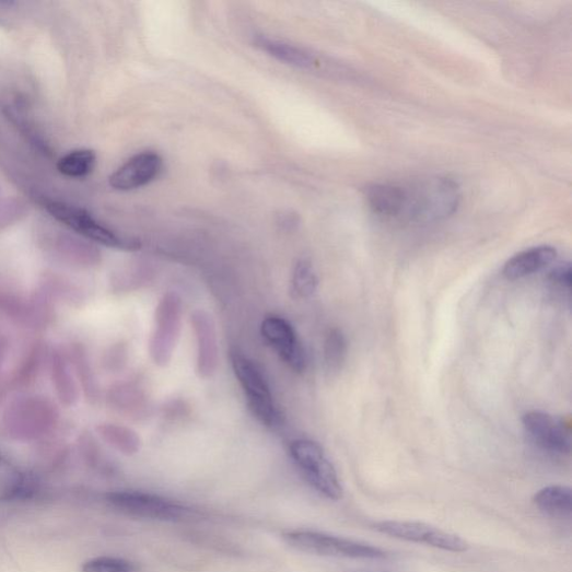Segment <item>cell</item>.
<instances>
[{
	"label": "cell",
	"instance_id": "cell-6",
	"mask_svg": "<svg viewBox=\"0 0 572 572\" xmlns=\"http://www.w3.org/2000/svg\"><path fill=\"white\" fill-rule=\"evenodd\" d=\"M283 539L290 547L311 555L357 560H383L388 557L385 550L373 545L319 532H289Z\"/></svg>",
	"mask_w": 572,
	"mask_h": 572
},
{
	"label": "cell",
	"instance_id": "cell-5",
	"mask_svg": "<svg viewBox=\"0 0 572 572\" xmlns=\"http://www.w3.org/2000/svg\"><path fill=\"white\" fill-rule=\"evenodd\" d=\"M289 451L297 469L312 488L329 500L342 499L343 489L335 466L318 443L295 440L290 444Z\"/></svg>",
	"mask_w": 572,
	"mask_h": 572
},
{
	"label": "cell",
	"instance_id": "cell-20",
	"mask_svg": "<svg viewBox=\"0 0 572 572\" xmlns=\"http://www.w3.org/2000/svg\"><path fill=\"white\" fill-rule=\"evenodd\" d=\"M533 502L540 512L552 518H570L572 513V492L565 486L546 487L534 495Z\"/></svg>",
	"mask_w": 572,
	"mask_h": 572
},
{
	"label": "cell",
	"instance_id": "cell-4",
	"mask_svg": "<svg viewBox=\"0 0 572 572\" xmlns=\"http://www.w3.org/2000/svg\"><path fill=\"white\" fill-rule=\"evenodd\" d=\"M40 203L51 218L89 241L124 250L140 248L138 241L121 236L104 226L81 207L45 198L40 200Z\"/></svg>",
	"mask_w": 572,
	"mask_h": 572
},
{
	"label": "cell",
	"instance_id": "cell-29",
	"mask_svg": "<svg viewBox=\"0 0 572 572\" xmlns=\"http://www.w3.org/2000/svg\"><path fill=\"white\" fill-rule=\"evenodd\" d=\"M549 280L557 287L570 291L572 285V270L570 264H561L549 273Z\"/></svg>",
	"mask_w": 572,
	"mask_h": 572
},
{
	"label": "cell",
	"instance_id": "cell-3",
	"mask_svg": "<svg viewBox=\"0 0 572 572\" xmlns=\"http://www.w3.org/2000/svg\"><path fill=\"white\" fill-rule=\"evenodd\" d=\"M234 374L245 394L248 407L258 422L276 429L282 425V415L275 401L270 386L256 363L238 350H232Z\"/></svg>",
	"mask_w": 572,
	"mask_h": 572
},
{
	"label": "cell",
	"instance_id": "cell-25",
	"mask_svg": "<svg viewBox=\"0 0 572 572\" xmlns=\"http://www.w3.org/2000/svg\"><path fill=\"white\" fill-rule=\"evenodd\" d=\"M347 352L346 336L339 329H331L326 337L324 347L326 369L329 373L335 374L341 371Z\"/></svg>",
	"mask_w": 572,
	"mask_h": 572
},
{
	"label": "cell",
	"instance_id": "cell-23",
	"mask_svg": "<svg viewBox=\"0 0 572 572\" xmlns=\"http://www.w3.org/2000/svg\"><path fill=\"white\" fill-rule=\"evenodd\" d=\"M96 154L90 149L73 150L58 162V171L66 177L84 178L95 168Z\"/></svg>",
	"mask_w": 572,
	"mask_h": 572
},
{
	"label": "cell",
	"instance_id": "cell-7",
	"mask_svg": "<svg viewBox=\"0 0 572 572\" xmlns=\"http://www.w3.org/2000/svg\"><path fill=\"white\" fill-rule=\"evenodd\" d=\"M104 501L118 513L153 522H177L189 513L185 505L174 500L142 491H113Z\"/></svg>",
	"mask_w": 572,
	"mask_h": 572
},
{
	"label": "cell",
	"instance_id": "cell-26",
	"mask_svg": "<svg viewBox=\"0 0 572 572\" xmlns=\"http://www.w3.org/2000/svg\"><path fill=\"white\" fill-rule=\"evenodd\" d=\"M319 280L314 266L307 259H301L295 266L292 290L299 297H310L318 289Z\"/></svg>",
	"mask_w": 572,
	"mask_h": 572
},
{
	"label": "cell",
	"instance_id": "cell-24",
	"mask_svg": "<svg viewBox=\"0 0 572 572\" xmlns=\"http://www.w3.org/2000/svg\"><path fill=\"white\" fill-rule=\"evenodd\" d=\"M71 353L72 365L75 370L74 373L83 387L84 394L89 400L95 402L100 398V387L92 370L87 353L81 345L74 346Z\"/></svg>",
	"mask_w": 572,
	"mask_h": 572
},
{
	"label": "cell",
	"instance_id": "cell-27",
	"mask_svg": "<svg viewBox=\"0 0 572 572\" xmlns=\"http://www.w3.org/2000/svg\"><path fill=\"white\" fill-rule=\"evenodd\" d=\"M81 572H139L138 565L125 558L100 556L83 562Z\"/></svg>",
	"mask_w": 572,
	"mask_h": 572
},
{
	"label": "cell",
	"instance_id": "cell-9",
	"mask_svg": "<svg viewBox=\"0 0 572 572\" xmlns=\"http://www.w3.org/2000/svg\"><path fill=\"white\" fill-rule=\"evenodd\" d=\"M373 527L382 535L448 552L463 553L470 549V545L459 536L424 523L387 520V522L376 523Z\"/></svg>",
	"mask_w": 572,
	"mask_h": 572
},
{
	"label": "cell",
	"instance_id": "cell-19",
	"mask_svg": "<svg viewBox=\"0 0 572 572\" xmlns=\"http://www.w3.org/2000/svg\"><path fill=\"white\" fill-rule=\"evenodd\" d=\"M109 405L129 419H142L149 410V402L141 387L135 383H124L113 387L108 394Z\"/></svg>",
	"mask_w": 572,
	"mask_h": 572
},
{
	"label": "cell",
	"instance_id": "cell-12",
	"mask_svg": "<svg viewBox=\"0 0 572 572\" xmlns=\"http://www.w3.org/2000/svg\"><path fill=\"white\" fill-rule=\"evenodd\" d=\"M190 322L197 341V374L200 378H210L219 366V341L214 320L206 311L196 310Z\"/></svg>",
	"mask_w": 572,
	"mask_h": 572
},
{
	"label": "cell",
	"instance_id": "cell-31",
	"mask_svg": "<svg viewBox=\"0 0 572 572\" xmlns=\"http://www.w3.org/2000/svg\"><path fill=\"white\" fill-rule=\"evenodd\" d=\"M8 350V341L5 338H0V370H2Z\"/></svg>",
	"mask_w": 572,
	"mask_h": 572
},
{
	"label": "cell",
	"instance_id": "cell-18",
	"mask_svg": "<svg viewBox=\"0 0 572 572\" xmlns=\"http://www.w3.org/2000/svg\"><path fill=\"white\" fill-rule=\"evenodd\" d=\"M365 197L373 213L384 220L398 221L402 186L396 184H374L366 188Z\"/></svg>",
	"mask_w": 572,
	"mask_h": 572
},
{
	"label": "cell",
	"instance_id": "cell-15",
	"mask_svg": "<svg viewBox=\"0 0 572 572\" xmlns=\"http://www.w3.org/2000/svg\"><path fill=\"white\" fill-rule=\"evenodd\" d=\"M556 257L557 250L551 246L533 247L511 257L502 273L510 281L525 279L548 268Z\"/></svg>",
	"mask_w": 572,
	"mask_h": 572
},
{
	"label": "cell",
	"instance_id": "cell-28",
	"mask_svg": "<svg viewBox=\"0 0 572 572\" xmlns=\"http://www.w3.org/2000/svg\"><path fill=\"white\" fill-rule=\"evenodd\" d=\"M23 215L20 201L0 203V231L16 222Z\"/></svg>",
	"mask_w": 572,
	"mask_h": 572
},
{
	"label": "cell",
	"instance_id": "cell-11",
	"mask_svg": "<svg viewBox=\"0 0 572 572\" xmlns=\"http://www.w3.org/2000/svg\"><path fill=\"white\" fill-rule=\"evenodd\" d=\"M262 336L295 373L306 369V355L293 327L283 318L270 316L261 327Z\"/></svg>",
	"mask_w": 572,
	"mask_h": 572
},
{
	"label": "cell",
	"instance_id": "cell-10",
	"mask_svg": "<svg viewBox=\"0 0 572 572\" xmlns=\"http://www.w3.org/2000/svg\"><path fill=\"white\" fill-rule=\"evenodd\" d=\"M523 424L529 437L542 451L556 455L570 454V431L555 416L540 410H532L525 413Z\"/></svg>",
	"mask_w": 572,
	"mask_h": 572
},
{
	"label": "cell",
	"instance_id": "cell-2",
	"mask_svg": "<svg viewBox=\"0 0 572 572\" xmlns=\"http://www.w3.org/2000/svg\"><path fill=\"white\" fill-rule=\"evenodd\" d=\"M59 410L46 397L23 395L4 411L3 424L9 436L20 442L42 439L56 428Z\"/></svg>",
	"mask_w": 572,
	"mask_h": 572
},
{
	"label": "cell",
	"instance_id": "cell-30",
	"mask_svg": "<svg viewBox=\"0 0 572 572\" xmlns=\"http://www.w3.org/2000/svg\"><path fill=\"white\" fill-rule=\"evenodd\" d=\"M110 353L113 354H109L110 358L107 360L108 365L113 370L120 369L122 363L126 361V350L121 346H117Z\"/></svg>",
	"mask_w": 572,
	"mask_h": 572
},
{
	"label": "cell",
	"instance_id": "cell-1",
	"mask_svg": "<svg viewBox=\"0 0 572 572\" xmlns=\"http://www.w3.org/2000/svg\"><path fill=\"white\" fill-rule=\"evenodd\" d=\"M459 201V187L447 177H431L402 185L398 221L420 225L441 222L457 211Z\"/></svg>",
	"mask_w": 572,
	"mask_h": 572
},
{
	"label": "cell",
	"instance_id": "cell-17",
	"mask_svg": "<svg viewBox=\"0 0 572 572\" xmlns=\"http://www.w3.org/2000/svg\"><path fill=\"white\" fill-rule=\"evenodd\" d=\"M33 493V480L19 466L0 455V503L24 500Z\"/></svg>",
	"mask_w": 572,
	"mask_h": 572
},
{
	"label": "cell",
	"instance_id": "cell-21",
	"mask_svg": "<svg viewBox=\"0 0 572 572\" xmlns=\"http://www.w3.org/2000/svg\"><path fill=\"white\" fill-rule=\"evenodd\" d=\"M96 433L108 445L124 455L137 454L141 447L140 436L131 429L113 423L96 427Z\"/></svg>",
	"mask_w": 572,
	"mask_h": 572
},
{
	"label": "cell",
	"instance_id": "cell-8",
	"mask_svg": "<svg viewBox=\"0 0 572 572\" xmlns=\"http://www.w3.org/2000/svg\"><path fill=\"white\" fill-rule=\"evenodd\" d=\"M183 308L179 296L167 293L154 312L149 352L155 365L166 367L171 362L182 330Z\"/></svg>",
	"mask_w": 572,
	"mask_h": 572
},
{
	"label": "cell",
	"instance_id": "cell-13",
	"mask_svg": "<svg viewBox=\"0 0 572 572\" xmlns=\"http://www.w3.org/2000/svg\"><path fill=\"white\" fill-rule=\"evenodd\" d=\"M163 160L159 153L145 151L135 155L109 178L116 190L129 191L141 188L160 176Z\"/></svg>",
	"mask_w": 572,
	"mask_h": 572
},
{
	"label": "cell",
	"instance_id": "cell-22",
	"mask_svg": "<svg viewBox=\"0 0 572 572\" xmlns=\"http://www.w3.org/2000/svg\"><path fill=\"white\" fill-rule=\"evenodd\" d=\"M256 44L271 57L290 66L308 69L315 63L314 58L307 55L306 51L290 44L264 37L257 39Z\"/></svg>",
	"mask_w": 572,
	"mask_h": 572
},
{
	"label": "cell",
	"instance_id": "cell-16",
	"mask_svg": "<svg viewBox=\"0 0 572 572\" xmlns=\"http://www.w3.org/2000/svg\"><path fill=\"white\" fill-rule=\"evenodd\" d=\"M50 377L57 396L62 405L72 407L80 398V389L73 372V365L62 352L55 351L50 357Z\"/></svg>",
	"mask_w": 572,
	"mask_h": 572
},
{
	"label": "cell",
	"instance_id": "cell-14",
	"mask_svg": "<svg viewBox=\"0 0 572 572\" xmlns=\"http://www.w3.org/2000/svg\"><path fill=\"white\" fill-rule=\"evenodd\" d=\"M45 248L58 261L73 268H92L100 261V255L94 247L67 234L48 238Z\"/></svg>",
	"mask_w": 572,
	"mask_h": 572
}]
</instances>
